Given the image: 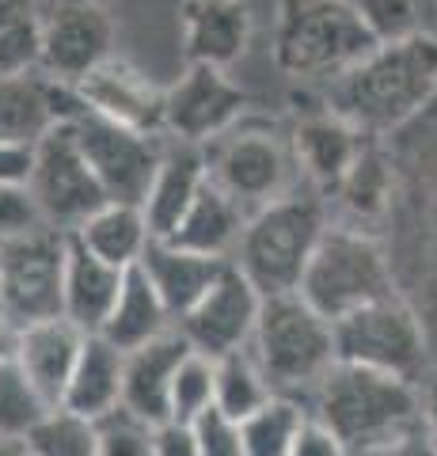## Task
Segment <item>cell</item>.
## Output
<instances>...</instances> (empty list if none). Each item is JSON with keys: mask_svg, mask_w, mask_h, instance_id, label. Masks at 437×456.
Listing matches in <instances>:
<instances>
[{"mask_svg": "<svg viewBox=\"0 0 437 456\" xmlns=\"http://www.w3.org/2000/svg\"><path fill=\"white\" fill-rule=\"evenodd\" d=\"M437 95V35L422 31L407 42H384L354 69L328 84L323 107L361 134H388L411 122Z\"/></svg>", "mask_w": 437, "mask_h": 456, "instance_id": "cell-1", "label": "cell"}, {"mask_svg": "<svg viewBox=\"0 0 437 456\" xmlns=\"http://www.w3.org/2000/svg\"><path fill=\"white\" fill-rule=\"evenodd\" d=\"M308 411H312V419H320L328 430L338 434L350 456H365L422 430L418 384L343 362L323 377Z\"/></svg>", "mask_w": 437, "mask_h": 456, "instance_id": "cell-2", "label": "cell"}, {"mask_svg": "<svg viewBox=\"0 0 437 456\" xmlns=\"http://www.w3.org/2000/svg\"><path fill=\"white\" fill-rule=\"evenodd\" d=\"M247 350L271 380L274 395L301 399L304 407L312 403L323 377L338 365L335 323L320 316L301 293L263 297V312Z\"/></svg>", "mask_w": 437, "mask_h": 456, "instance_id": "cell-3", "label": "cell"}, {"mask_svg": "<svg viewBox=\"0 0 437 456\" xmlns=\"http://www.w3.org/2000/svg\"><path fill=\"white\" fill-rule=\"evenodd\" d=\"M380 42L350 0H278L274 65L293 80H338Z\"/></svg>", "mask_w": 437, "mask_h": 456, "instance_id": "cell-4", "label": "cell"}, {"mask_svg": "<svg viewBox=\"0 0 437 456\" xmlns=\"http://www.w3.org/2000/svg\"><path fill=\"white\" fill-rule=\"evenodd\" d=\"M328 228L331 224L320 198L293 191L251 213L232 263L244 270L263 297L297 293Z\"/></svg>", "mask_w": 437, "mask_h": 456, "instance_id": "cell-5", "label": "cell"}, {"mask_svg": "<svg viewBox=\"0 0 437 456\" xmlns=\"http://www.w3.org/2000/svg\"><path fill=\"white\" fill-rule=\"evenodd\" d=\"M297 293L320 316L335 323L365 305L396 297V278H392V263L384 248L365 228L331 224L304 270Z\"/></svg>", "mask_w": 437, "mask_h": 456, "instance_id": "cell-6", "label": "cell"}, {"mask_svg": "<svg viewBox=\"0 0 437 456\" xmlns=\"http://www.w3.org/2000/svg\"><path fill=\"white\" fill-rule=\"evenodd\" d=\"M335 350L343 365H361L411 384H418L426 369V331L400 293L335 320Z\"/></svg>", "mask_w": 437, "mask_h": 456, "instance_id": "cell-7", "label": "cell"}, {"mask_svg": "<svg viewBox=\"0 0 437 456\" xmlns=\"http://www.w3.org/2000/svg\"><path fill=\"white\" fill-rule=\"evenodd\" d=\"M209 152V179L224 194H232L247 213L278 202L293 194V145L266 122H244L239 118L224 137H217Z\"/></svg>", "mask_w": 437, "mask_h": 456, "instance_id": "cell-8", "label": "cell"}, {"mask_svg": "<svg viewBox=\"0 0 437 456\" xmlns=\"http://www.w3.org/2000/svg\"><path fill=\"white\" fill-rule=\"evenodd\" d=\"M69 232L38 224L0 244V308L20 327L58 320L65 305Z\"/></svg>", "mask_w": 437, "mask_h": 456, "instance_id": "cell-9", "label": "cell"}, {"mask_svg": "<svg viewBox=\"0 0 437 456\" xmlns=\"http://www.w3.org/2000/svg\"><path fill=\"white\" fill-rule=\"evenodd\" d=\"M27 191H31L42 221L50 228H61V232H77L92 213H100L110 202L88 156L80 152L73 122L53 126L35 145V167L27 179Z\"/></svg>", "mask_w": 437, "mask_h": 456, "instance_id": "cell-10", "label": "cell"}, {"mask_svg": "<svg viewBox=\"0 0 437 456\" xmlns=\"http://www.w3.org/2000/svg\"><path fill=\"white\" fill-rule=\"evenodd\" d=\"M80 152L88 156V164L95 171V179L103 183V191L110 202L125 206H145L149 187L160 171L164 160V134H141L130 126H118L110 118L84 110L73 122Z\"/></svg>", "mask_w": 437, "mask_h": 456, "instance_id": "cell-11", "label": "cell"}, {"mask_svg": "<svg viewBox=\"0 0 437 456\" xmlns=\"http://www.w3.org/2000/svg\"><path fill=\"white\" fill-rule=\"evenodd\" d=\"M115 8L110 0H46L42 4V73L80 84L115 57Z\"/></svg>", "mask_w": 437, "mask_h": 456, "instance_id": "cell-12", "label": "cell"}, {"mask_svg": "<svg viewBox=\"0 0 437 456\" xmlns=\"http://www.w3.org/2000/svg\"><path fill=\"white\" fill-rule=\"evenodd\" d=\"M247 92L229 77V69L187 65L182 77L164 92V137L214 145L244 118Z\"/></svg>", "mask_w": 437, "mask_h": 456, "instance_id": "cell-13", "label": "cell"}, {"mask_svg": "<svg viewBox=\"0 0 437 456\" xmlns=\"http://www.w3.org/2000/svg\"><path fill=\"white\" fill-rule=\"evenodd\" d=\"M259 312H263V293L251 285L244 270L229 263V270L217 278L214 289L175 327L182 331V338L190 342V350H198L217 362V358H229V354H239L251 346Z\"/></svg>", "mask_w": 437, "mask_h": 456, "instance_id": "cell-14", "label": "cell"}, {"mask_svg": "<svg viewBox=\"0 0 437 456\" xmlns=\"http://www.w3.org/2000/svg\"><path fill=\"white\" fill-rule=\"evenodd\" d=\"M88 110L77 84L53 80L42 69L0 77V141L8 145H38L53 126L77 122Z\"/></svg>", "mask_w": 437, "mask_h": 456, "instance_id": "cell-15", "label": "cell"}, {"mask_svg": "<svg viewBox=\"0 0 437 456\" xmlns=\"http://www.w3.org/2000/svg\"><path fill=\"white\" fill-rule=\"evenodd\" d=\"M84 107L100 118H110L118 126H130L141 134H164V92L157 88L134 61L125 57H107L100 69L77 84Z\"/></svg>", "mask_w": 437, "mask_h": 456, "instance_id": "cell-16", "label": "cell"}, {"mask_svg": "<svg viewBox=\"0 0 437 456\" xmlns=\"http://www.w3.org/2000/svg\"><path fill=\"white\" fill-rule=\"evenodd\" d=\"M179 31L187 65L232 69L251 46L255 16L247 0H182Z\"/></svg>", "mask_w": 437, "mask_h": 456, "instance_id": "cell-17", "label": "cell"}, {"mask_svg": "<svg viewBox=\"0 0 437 456\" xmlns=\"http://www.w3.org/2000/svg\"><path fill=\"white\" fill-rule=\"evenodd\" d=\"M289 145H293V160H297L301 175L312 179L320 191L335 194V187L354 167L361 149L369 145V134H361L358 126H350L346 118H338L335 110L323 107L316 114H304L293 126Z\"/></svg>", "mask_w": 437, "mask_h": 456, "instance_id": "cell-18", "label": "cell"}, {"mask_svg": "<svg viewBox=\"0 0 437 456\" xmlns=\"http://www.w3.org/2000/svg\"><path fill=\"white\" fill-rule=\"evenodd\" d=\"M84 338L88 335H84L77 323H69L65 316L23 327L16 369L46 407H61L65 388H69V380H73V369L80 362Z\"/></svg>", "mask_w": 437, "mask_h": 456, "instance_id": "cell-19", "label": "cell"}, {"mask_svg": "<svg viewBox=\"0 0 437 456\" xmlns=\"http://www.w3.org/2000/svg\"><path fill=\"white\" fill-rule=\"evenodd\" d=\"M209 183V152L206 145H190V141L167 137L160 171L149 187L145 198V221L152 240H167L179 228V221L187 217V209L194 206V198L202 194Z\"/></svg>", "mask_w": 437, "mask_h": 456, "instance_id": "cell-20", "label": "cell"}, {"mask_svg": "<svg viewBox=\"0 0 437 456\" xmlns=\"http://www.w3.org/2000/svg\"><path fill=\"white\" fill-rule=\"evenodd\" d=\"M187 354H190V342L182 338L179 327L125 354L122 407L141 415L145 422L172 419V384L179 365L187 362Z\"/></svg>", "mask_w": 437, "mask_h": 456, "instance_id": "cell-21", "label": "cell"}, {"mask_svg": "<svg viewBox=\"0 0 437 456\" xmlns=\"http://www.w3.org/2000/svg\"><path fill=\"white\" fill-rule=\"evenodd\" d=\"M232 259H217V255H198L187 248H175L172 240H152L141 255V270L149 274V281L157 285L160 301L172 312V320L179 323L187 312L214 289L217 278L229 270Z\"/></svg>", "mask_w": 437, "mask_h": 456, "instance_id": "cell-22", "label": "cell"}, {"mask_svg": "<svg viewBox=\"0 0 437 456\" xmlns=\"http://www.w3.org/2000/svg\"><path fill=\"white\" fill-rule=\"evenodd\" d=\"M122 281H125V270L103 263L100 255H92L77 236H69L65 305H61V316L69 323H77L84 335H100L107 316L115 312Z\"/></svg>", "mask_w": 437, "mask_h": 456, "instance_id": "cell-23", "label": "cell"}, {"mask_svg": "<svg viewBox=\"0 0 437 456\" xmlns=\"http://www.w3.org/2000/svg\"><path fill=\"white\" fill-rule=\"evenodd\" d=\"M122 384H125V354L107 342L103 335H88L80 350V362L73 369V380L65 388L61 407L84 415L92 422L107 419L122 407Z\"/></svg>", "mask_w": 437, "mask_h": 456, "instance_id": "cell-24", "label": "cell"}, {"mask_svg": "<svg viewBox=\"0 0 437 456\" xmlns=\"http://www.w3.org/2000/svg\"><path fill=\"white\" fill-rule=\"evenodd\" d=\"M247 217L251 213L209 179L202 194L194 198V206L187 209V217L179 221V228L167 240H172L175 248H187L198 255L232 259L239 248V236H244V228H247Z\"/></svg>", "mask_w": 437, "mask_h": 456, "instance_id": "cell-25", "label": "cell"}, {"mask_svg": "<svg viewBox=\"0 0 437 456\" xmlns=\"http://www.w3.org/2000/svg\"><path fill=\"white\" fill-rule=\"evenodd\" d=\"M175 327L172 312H167V305L160 301L157 285L149 281V274L141 266L125 270V281H122V293L115 301V312L107 316L103 323V338L115 342V346L122 354H130L137 346H145V342L167 335Z\"/></svg>", "mask_w": 437, "mask_h": 456, "instance_id": "cell-26", "label": "cell"}, {"mask_svg": "<svg viewBox=\"0 0 437 456\" xmlns=\"http://www.w3.org/2000/svg\"><path fill=\"white\" fill-rule=\"evenodd\" d=\"M69 236H77L92 255H100L103 263L118 266V270H134L141 263V255H145V248L152 244L145 209L125 206V202H107L100 213H92V217Z\"/></svg>", "mask_w": 437, "mask_h": 456, "instance_id": "cell-27", "label": "cell"}, {"mask_svg": "<svg viewBox=\"0 0 437 456\" xmlns=\"http://www.w3.org/2000/svg\"><path fill=\"white\" fill-rule=\"evenodd\" d=\"M392 191H396V175H392L388 156L369 141L354 160V167H350L343 183L335 187V198H338V206L358 221L354 228H361V224L380 221L392 209Z\"/></svg>", "mask_w": 437, "mask_h": 456, "instance_id": "cell-28", "label": "cell"}, {"mask_svg": "<svg viewBox=\"0 0 437 456\" xmlns=\"http://www.w3.org/2000/svg\"><path fill=\"white\" fill-rule=\"evenodd\" d=\"M42 65V0H0V77Z\"/></svg>", "mask_w": 437, "mask_h": 456, "instance_id": "cell-29", "label": "cell"}, {"mask_svg": "<svg viewBox=\"0 0 437 456\" xmlns=\"http://www.w3.org/2000/svg\"><path fill=\"white\" fill-rule=\"evenodd\" d=\"M308 411L301 399L289 395H274L266 407H259L251 419L239 422V434H244V452L247 456H289L293 445L308 422Z\"/></svg>", "mask_w": 437, "mask_h": 456, "instance_id": "cell-30", "label": "cell"}, {"mask_svg": "<svg viewBox=\"0 0 437 456\" xmlns=\"http://www.w3.org/2000/svg\"><path fill=\"white\" fill-rule=\"evenodd\" d=\"M274 399V388L266 373L259 369V362L251 358V350L229 354V358H217V395L214 407L221 415H229L232 422L251 419L259 407H266Z\"/></svg>", "mask_w": 437, "mask_h": 456, "instance_id": "cell-31", "label": "cell"}, {"mask_svg": "<svg viewBox=\"0 0 437 456\" xmlns=\"http://www.w3.org/2000/svg\"><path fill=\"white\" fill-rule=\"evenodd\" d=\"M27 456H100V426L65 407H50L23 437Z\"/></svg>", "mask_w": 437, "mask_h": 456, "instance_id": "cell-32", "label": "cell"}, {"mask_svg": "<svg viewBox=\"0 0 437 456\" xmlns=\"http://www.w3.org/2000/svg\"><path fill=\"white\" fill-rule=\"evenodd\" d=\"M214 395H217V362L190 350L172 384V419L198 422L206 411H214Z\"/></svg>", "mask_w": 437, "mask_h": 456, "instance_id": "cell-33", "label": "cell"}, {"mask_svg": "<svg viewBox=\"0 0 437 456\" xmlns=\"http://www.w3.org/2000/svg\"><path fill=\"white\" fill-rule=\"evenodd\" d=\"M358 8V16L373 31V38L384 42H407L426 31V4L430 0H350Z\"/></svg>", "mask_w": 437, "mask_h": 456, "instance_id": "cell-34", "label": "cell"}, {"mask_svg": "<svg viewBox=\"0 0 437 456\" xmlns=\"http://www.w3.org/2000/svg\"><path fill=\"white\" fill-rule=\"evenodd\" d=\"M46 403L31 392L16 365H0V441H20L31 434V426L46 415Z\"/></svg>", "mask_w": 437, "mask_h": 456, "instance_id": "cell-35", "label": "cell"}, {"mask_svg": "<svg viewBox=\"0 0 437 456\" xmlns=\"http://www.w3.org/2000/svg\"><path fill=\"white\" fill-rule=\"evenodd\" d=\"M100 426V456H152V430L157 422H145L134 411H110Z\"/></svg>", "mask_w": 437, "mask_h": 456, "instance_id": "cell-36", "label": "cell"}, {"mask_svg": "<svg viewBox=\"0 0 437 456\" xmlns=\"http://www.w3.org/2000/svg\"><path fill=\"white\" fill-rule=\"evenodd\" d=\"M38 224H46V221H42L31 191L16 187V183H0V244L31 232Z\"/></svg>", "mask_w": 437, "mask_h": 456, "instance_id": "cell-37", "label": "cell"}, {"mask_svg": "<svg viewBox=\"0 0 437 456\" xmlns=\"http://www.w3.org/2000/svg\"><path fill=\"white\" fill-rule=\"evenodd\" d=\"M198 430V452L202 456H247L244 452V434H239V422H232L221 411H206V415L194 422Z\"/></svg>", "mask_w": 437, "mask_h": 456, "instance_id": "cell-38", "label": "cell"}, {"mask_svg": "<svg viewBox=\"0 0 437 456\" xmlns=\"http://www.w3.org/2000/svg\"><path fill=\"white\" fill-rule=\"evenodd\" d=\"M152 456H202L194 422H179V419L157 422V430H152Z\"/></svg>", "mask_w": 437, "mask_h": 456, "instance_id": "cell-39", "label": "cell"}, {"mask_svg": "<svg viewBox=\"0 0 437 456\" xmlns=\"http://www.w3.org/2000/svg\"><path fill=\"white\" fill-rule=\"evenodd\" d=\"M289 456H350V449L343 445V441H338L335 430H328V426H323L320 419L308 415L304 430H301L297 445H293Z\"/></svg>", "mask_w": 437, "mask_h": 456, "instance_id": "cell-40", "label": "cell"}, {"mask_svg": "<svg viewBox=\"0 0 437 456\" xmlns=\"http://www.w3.org/2000/svg\"><path fill=\"white\" fill-rule=\"evenodd\" d=\"M31 167H35V149L31 145H8V141H0V183L27 187Z\"/></svg>", "mask_w": 437, "mask_h": 456, "instance_id": "cell-41", "label": "cell"}, {"mask_svg": "<svg viewBox=\"0 0 437 456\" xmlns=\"http://www.w3.org/2000/svg\"><path fill=\"white\" fill-rule=\"evenodd\" d=\"M365 456H437V441L426 434V430H415L400 441H392V445H380Z\"/></svg>", "mask_w": 437, "mask_h": 456, "instance_id": "cell-42", "label": "cell"}, {"mask_svg": "<svg viewBox=\"0 0 437 456\" xmlns=\"http://www.w3.org/2000/svg\"><path fill=\"white\" fill-rule=\"evenodd\" d=\"M20 338H23V327L0 308V365H16L20 358Z\"/></svg>", "mask_w": 437, "mask_h": 456, "instance_id": "cell-43", "label": "cell"}, {"mask_svg": "<svg viewBox=\"0 0 437 456\" xmlns=\"http://www.w3.org/2000/svg\"><path fill=\"white\" fill-rule=\"evenodd\" d=\"M418 392H422V430L437 441V380H426Z\"/></svg>", "mask_w": 437, "mask_h": 456, "instance_id": "cell-44", "label": "cell"}, {"mask_svg": "<svg viewBox=\"0 0 437 456\" xmlns=\"http://www.w3.org/2000/svg\"><path fill=\"white\" fill-rule=\"evenodd\" d=\"M0 456H23L20 441H0Z\"/></svg>", "mask_w": 437, "mask_h": 456, "instance_id": "cell-45", "label": "cell"}, {"mask_svg": "<svg viewBox=\"0 0 437 456\" xmlns=\"http://www.w3.org/2000/svg\"><path fill=\"white\" fill-rule=\"evenodd\" d=\"M23 456H27V452H23Z\"/></svg>", "mask_w": 437, "mask_h": 456, "instance_id": "cell-46", "label": "cell"}]
</instances>
